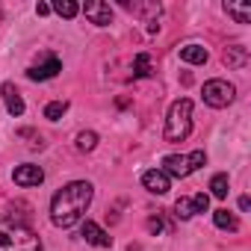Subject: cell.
Segmentation results:
<instances>
[{
  "mask_svg": "<svg viewBox=\"0 0 251 251\" xmlns=\"http://www.w3.org/2000/svg\"><path fill=\"white\" fill-rule=\"evenodd\" d=\"M248 207H251V201H248V195H242L239 198V210H248Z\"/></svg>",
  "mask_w": 251,
  "mask_h": 251,
  "instance_id": "cell-25",
  "label": "cell"
},
{
  "mask_svg": "<svg viewBox=\"0 0 251 251\" xmlns=\"http://www.w3.org/2000/svg\"><path fill=\"white\" fill-rule=\"evenodd\" d=\"M180 59H183V62H192V65H204V62H207V48H201V45H186V48H180Z\"/></svg>",
  "mask_w": 251,
  "mask_h": 251,
  "instance_id": "cell-15",
  "label": "cell"
},
{
  "mask_svg": "<svg viewBox=\"0 0 251 251\" xmlns=\"http://www.w3.org/2000/svg\"><path fill=\"white\" fill-rule=\"evenodd\" d=\"M233 98H236V89L227 80H207L204 83V103L222 109V106L233 103Z\"/></svg>",
  "mask_w": 251,
  "mask_h": 251,
  "instance_id": "cell-5",
  "label": "cell"
},
{
  "mask_svg": "<svg viewBox=\"0 0 251 251\" xmlns=\"http://www.w3.org/2000/svg\"><path fill=\"white\" fill-rule=\"evenodd\" d=\"M0 251H42V239L21 222L0 219Z\"/></svg>",
  "mask_w": 251,
  "mask_h": 251,
  "instance_id": "cell-2",
  "label": "cell"
},
{
  "mask_svg": "<svg viewBox=\"0 0 251 251\" xmlns=\"http://www.w3.org/2000/svg\"><path fill=\"white\" fill-rule=\"evenodd\" d=\"M163 227H166V225H163L160 216H151V219H148V230H151V233H163Z\"/></svg>",
  "mask_w": 251,
  "mask_h": 251,
  "instance_id": "cell-23",
  "label": "cell"
},
{
  "mask_svg": "<svg viewBox=\"0 0 251 251\" xmlns=\"http://www.w3.org/2000/svg\"><path fill=\"white\" fill-rule=\"evenodd\" d=\"M207 207H210V198H207L204 192H198V195H192V198H177L175 216H177V219H192L195 213H207Z\"/></svg>",
  "mask_w": 251,
  "mask_h": 251,
  "instance_id": "cell-6",
  "label": "cell"
},
{
  "mask_svg": "<svg viewBox=\"0 0 251 251\" xmlns=\"http://www.w3.org/2000/svg\"><path fill=\"white\" fill-rule=\"evenodd\" d=\"M225 12L236 21V24H248L251 21V3H225Z\"/></svg>",
  "mask_w": 251,
  "mask_h": 251,
  "instance_id": "cell-14",
  "label": "cell"
},
{
  "mask_svg": "<svg viewBox=\"0 0 251 251\" xmlns=\"http://www.w3.org/2000/svg\"><path fill=\"white\" fill-rule=\"evenodd\" d=\"M95 145H98V133L83 130V133L77 136V148H80V151H95Z\"/></svg>",
  "mask_w": 251,
  "mask_h": 251,
  "instance_id": "cell-21",
  "label": "cell"
},
{
  "mask_svg": "<svg viewBox=\"0 0 251 251\" xmlns=\"http://www.w3.org/2000/svg\"><path fill=\"white\" fill-rule=\"evenodd\" d=\"M142 186H145L148 192H154V195H166V192L172 189V183H169V175H166V172H160V169H151V172H145V175H142Z\"/></svg>",
  "mask_w": 251,
  "mask_h": 251,
  "instance_id": "cell-9",
  "label": "cell"
},
{
  "mask_svg": "<svg viewBox=\"0 0 251 251\" xmlns=\"http://www.w3.org/2000/svg\"><path fill=\"white\" fill-rule=\"evenodd\" d=\"M210 189H213L216 198H227V175H216L210 180Z\"/></svg>",
  "mask_w": 251,
  "mask_h": 251,
  "instance_id": "cell-22",
  "label": "cell"
},
{
  "mask_svg": "<svg viewBox=\"0 0 251 251\" xmlns=\"http://www.w3.org/2000/svg\"><path fill=\"white\" fill-rule=\"evenodd\" d=\"M213 222H216V227H222V230H239V222H236V216H233L230 210H216V213H213Z\"/></svg>",
  "mask_w": 251,
  "mask_h": 251,
  "instance_id": "cell-16",
  "label": "cell"
},
{
  "mask_svg": "<svg viewBox=\"0 0 251 251\" xmlns=\"http://www.w3.org/2000/svg\"><path fill=\"white\" fill-rule=\"evenodd\" d=\"M83 15H86L92 24H98V27L112 24V9H109V3H100V0H89V3L83 6Z\"/></svg>",
  "mask_w": 251,
  "mask_h": 251,
  "instance_id": "cell-8",
  "label": "cell"
},
{
  "mask_svg": "<svg viewBox=\"0 0 251 251\" xmlns=\"http://www.w3.org/2000/svg\"><path fill=\"white\" fill-rule=\"evenodd\" d=\"M65 112H68V100H53V103L45 106V118L48 121H59Z\"/></svg>",
  "mask_w": 251,
  "mask_h": 251,
  "instance_id": "cell-20",
  "label": "cell"
},
{
  "mask_svg": "<svg viewBox=\"0 0 251 251\" xmlns=\"http://www.w3.org/2000/svg\"><path fill=\"white\" fill-rule=\"evenodd\" d=\"M222 59H225V65H227V68H236V71H242V68L251 62L248 48H242V45H230V48H225Z\"/></svg>",
  "mask_w": 251,
  "mask_h": 251,
  "instance_id": "cell-10",
  "label": "cell"
},
{
  "mask_svg": "<svg viewBox=\"0 0 251 251\" xmlns=\"http://www.w3.org/2000/svg\"><path fill=\"white\" fill-rule=\"evenodd\" d=\"M89 204H92V183L74 180V183L62 186L53 195V201H50V222L56 227H74L83 219V213L89 210Z\"/></svg>",
  "mask_w": 251,
  "mask_h": 251,
  "instance_id": "cell-1",
  "label": "cell"
},
{
  "mask_svg": "<svg viewBox=\"0 0 251 251\" xmlns=\"http://www.w3.org/2000/svg\"><path fill=\"white\" fill-rule=\"evenodd\" d=\"M12 180H15L18 186H39V183L45 180V172H42V166L24 163V166H18V169L12 172Z\"/></svg>",
  "mask_w": 251,
  "mask_h": 251,
  "instance_id": "cell-7",
  "label": "cell"
},
{
  "mask_svg": "<svg viewBox=\"0 0 251 251\" xmlns=\"http://www.w3.org/2000/svg\"><path fill=\"white\" fill-rule=\"evenodd\" d=\"M127 12H133V15H160V3H121Z\"/></svg>",
  "mask_w": 251,
  "mask_h": 251,
  "instance_id": "cell-17",
  "label": "cell"
},
{
  "mask_svg": "<svg viewBox=\"0 0 251 251\" xmlns=\"http://www.w3.org/2000/svg\"><path fill=\"white\" fill-rule=\"evenodd\" d=\"M48 12H50V6H48V3H39V6H36V15H48Z\"/></svg>",
  "mask_w": 251,
  "mask_h": 251,
  "instance_id": "cell-24",
  "label": "cell"
},
{
  "mask_svg": "<svg viewBox=\"0 0 251 251\" xmlns=\"http://www.w3.org/2000/svg\"><path fill=\"white\" fill-rule=\"evenodd\" d=\"M3 100H6V109H9V115H21L24 112V98H21V92L12 86V83H3Z\"/></svg>",
  "mask_w": 251,
  "mask_h": 251,
  "instance_id": "cell-13",
  "label": "cell"
},
{
  "mask_svg": "<svg viewBox=\"0 0 251 251\" xmlns=\"http://www.w3.org/2000/svg\"><path fill=\"white\" fill-rule=\"evenodd\" d=\"M83 239L89 245H95V248H109L112 245V236L106 230H100L95 222H83Z\"/></svg>",
  "mask_w": 251,
  "mask_h": 251,
  "instance_id": "cell-12",
  "label": "cell"
},
{
  "mask_svg": "<svg viewBox=\"0 0 251 251\" xmlns=\"http://www.w3.org/2000/svg\"><path fill=\"white\" fill-rule=\"evenodd\" d=\"M189 133H192V100L180 98V100H175L172 109H169L163 139H166V142H183Z\"/></svg>",
  "mask_w": 251,
  "mask_h": 251,
  "instance_id": "cell-3",
  "label": "cell"
},
{
  "mask_svg": "<svg viewBox=\"0 0 251 251\" xmlns=\"http://www.w3.org/2000/svg\"><path fill=\"white\" fill-rule=\"evenodd\" d=\"M207 163V154L204 151H192V154H186V157H177V154H169L166 160H163V169L160 172H166V175H172V177H189L195 169H201Z\"/></svg>",
  "mask_w": 251,
  "mask_h": 251,
  "instance_id": "cell-4",
  "label": "cell"
},
{
  "mask_svg": "<svg viewBox=\"0 0 251 251\" xmlns=\"http://www.w3.org/2000/svg\"><path fill=\"white\" fill-rule=\"evenodd\" d=\"M151 74H154V71H151V56H148V53H139L136 62H133V77L145 80V77H151Z\"/></svg>",
  "mask_w": 251,
  "mask_h": 251,
  "instance_id": "cell-19",
  "label": "cell"
},
{
  "mask_svg": "<svg viewBox=\"0 0 251 251\" xmlns=\"http://www.w3.org/2000/svg\"><path fill=\"white\" fill-rule=\"evenodd\" d=\"M62 71V62L56 59V56H48L42 65H33L30 71H27V77L30 80H50V77H56Z\"/></svg>",
  "mask_w": 251,
  "mask_h": 251,
  "instance_id": "cell-11",
  "label": "cell"
},
{
  "mask_svg": "<svg viewBox=\"0 0 251 251\" xmlns=\"http://www.w3.org/2000/svg\"><path fill=\"white\" fill-rule=\"evenodd\" d=\"M53 12H56L59 18H68V21H71V18L80 12V6L74 3V0H56V3H53Z\"/></svg>",
  "mask_w": 251,
  "mask_h": 251,
  "instance_id": "cell-18",
  "label": "cell"
}]
</instances>
